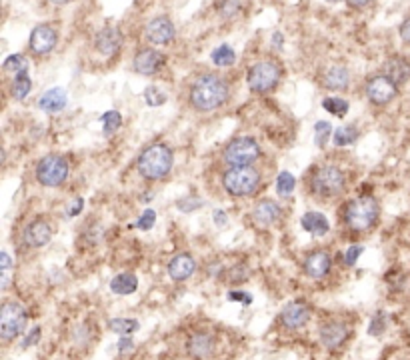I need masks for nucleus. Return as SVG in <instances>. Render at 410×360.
Returning <instances> with one entry per match:
<instances>
[{
    "label": "nucleus",
    "mask_w": 410,
    "mask_h": 360,
    "mask_svg": "<svg viewBox=\"0 0 410 360\" xmlns=\"http://www.w3.org/2000/svg\"><path fill=\"white\" fill-rule=\"evenodd\" d=\"M226 98H228V85L219 74H203L192 83L190 104L200 112L216 110L226 103Z\"/></svg>",
    "instance_id": "1"
},
{
    "label": "nucleus",
    "mask_w": 410,
    "mask_h": 360,
    "mask_svg": "<svg viewBox=\"0 0 410 360\" xmlns=\"http://www.w3.org/2000/svg\"><path fill=\"white\" fill-rule=\"evenodd\" d=\"M174 156L166 144H151L138 156V172L146 180H160L172 171Z\"/></svg>",
    "instance_id": "2"
},
{
    "label": "nucleus",
    "mask_w": 410,
    "mask_h": 360,
    "mask_svg": "<svg viewBox=\"0 0 410 360\" xmlns=\"http://www.w3.org/2000/svg\"><path fill=\"white\" fill-rule=\"evenodd\" d=\"M380 206L373 196H360L357 200L348 203L344 210V223L355 232H366L370 230L378 221Z\"/></svg>",
    "instance_id": "3"
},
{
    "label": "nucleus",
    "mask_w": 410,
    "mask_h": 360,
    "mask_svg": "<svg viewBox=\"0 0 410 360\" xmlns=\"http://www.w3.org/2000/svg\"><path fill=\"white\" fill-rule=\"evenodd\" d=\"M223 185L232 196H250L260 185V172L255 166H230L224 172Z\"/></svg>",
    "instance_id": "4"
},
{
    "label": "nucleus",
    "mask_w": 410,
    "mask_h": 360,
    "mask_svg": "<svg viewBox=\"0 0 410 360\" xmlns=\"http://www.w3.org/2000/svg\"><path fill=\"white\" fill-rule=\"evenodd\" d=\"M28 323L26 309L18 300H6L0 309V336L4 343H12L24 332Z\"/></svg>",
    "instance_id": "5"
},
{
    "label": "nucleus",
    "mask_w": 410,
    "mask_h": 360,
    "mask_svg": "<svg viewBox=\"0 0 410 360\" xmlns=\"http://www.w3.org/2000/svg\"><path fill=\"white\" fill-rule=\"evenodd\" d=\"M344 187H346V176L336 166L318 169L310 180V190L318 198H334V196L342 194Z\"/></svg>",
    "instance_id": "6"
},
{
    "label": "nucleus",
    "mask_w": 410,
    "mask_h": 360,
    "mask_svg": "<svg viewBox=\"0 0 410 360\" xmlns=\"http://www.w3.org/2000/svg\"><path fill=\"white\" fill-rule=\"evenodd\" d=\"M69 178V162L65 156L49 155L44 156L36 166V180L42 187L56 189Z\"/></svg>",
    "instance_id": "7"
},
{
    "label": "nucleus",
    "mask_w": 410,
    "mask_h": 360,
    "mask_svg": "<svg viewBox=\"0 0 410 360\" xmlns=\"http://www.w3.org/2000/svg\"><path fill=\"white\" fill-rule=\"evenodd\" d=\"M280 76H282V70H280V67L276 62L262 60V62H257L255 67H250L246 80H248L250 90L262 94V92L273 90L274 86L280 83Z\"/></svg>",
    "instance_id": "8"
},
{
    "label": "nucleus",
    "mask_w": 410,
    "mask_h": 360,
    "mask_svg": "<svg viewBox=\"0 0 410 360\" xmlns=\"http://www.w3.org/2000/svg\"><path fill=\"white\" fill-rule=\"evenodd\" d=\"M258 156H260V146L255 138L248 137L234 138L224 151V160L230 166H250L253 162H257Z\"/></svg>",
    "instance_id": "9"
},
{
    "label": "nucleus",
    "mask_w": 410,
    "mask_h": 360,
    "mask_svg": "<svg viewBox=\"0 0 410 360\" xmlns=\"http://www.w3.org/2000/svg\"><path fill=\"white\" fill-rule=\"evenodd\" d=\"M396 92H398V86L394 85L393 80L388 76H384V74L370 78L368 85H366V96L376 106H384V104L391 103L396 96Z\"/></svg>",
    "instance_id": "10"
},
{
    "label": "nucleus",
    "mask_w": 410,
    "mask_h": 360,
    "mask_svg": "<svg viewBox=\"0 0 410 360\" xmlns=\"http://www.w3.org/2000/svg\"><path fill=\"white\" fill-rule=\"evenodd\" d=\"M52 239V226L44 218H36L28 224L22 232L24 244H28L31 248H42L46 246Z\"/></svg>",
    "instance_id": "11"
},
{
    "label": "nucleus",
    "mask_w": 410,
    "mask_h": 360,
    "mask_svg": "<svg viewBox=\"0 0 410 360\" xmlns=\"http://www.w3.org/2000/svg\"><path fill=\"white\" fill-rule=\"evenodd\" d=\"M58 42V33L49 26V24H38L35 31L31 33V51L35 54H49L54 51Z\"/></svg>",
    "instance_id": "12"
},
{
    "label": "nucleus",
    "mask_w": 410,
    "mask_h": 360,
    "mask_svg": "<svg viewBox=\"0 0 410 360\" xmlns=\"http://www.w3.org/2000/svg\"><path fill=\"white\" fill-rule=\"evenodd\" d=\"M216 341L210 332L206 330H196L188 336L187 352L192 359H208L214 352Z\"/></svg>",
    "instance_id": "13"
},
{
    "label": "nucleus",
    "mask_w": 410,
    "mask_h": 360,
    "mask_svg": "<svg viewBox=\"0 0 410 360\" xmlns=\"http://www.w3.org/2000/svg\"><path fill=\"white\" fill-rule=\"evenodd\" d=\"M318 334H321V343H323L325 348L339 350L342 344L348 341L350 330H348V326L342 325V323H326V325L321 326Z\"/></svg>",
    "instance_id": "14"
},
{
    "label": "nucleus",
    "mask_w": 410,
    "mask_h": 360,
    "mask_svg": "<svg viewBox=\"0 0 410 360\" xmlns=\"http://www.w3.org/2000/svg\"><path fill=\"white\" fill-rule=\"evenodd\" d=\"M144 35L146 38L153 42V44H169L172 38H174V24L171 22V18L166 17H158L153 18L146 28H144Z\"/></svg>",
    "instance_id": "15"
},
{
    "label": "nucleus",
    "mask_w": 410,
    "mask_h": 360,
    "mask_svg": "<svg viewBox=\"0 0 410 360\" xmlns=\"http://www.w3.org/2000/svg\"><path fill=\"white\" fill-rule=\"evenodd\" d=\"M310 320V307L307 302H289L282 312H280V323L291 328V330H296V328H302Z\"/></svg>",
    "instance_id": "16"
},
{
    "label": "nucleus",
    "mask_w": 410,
    "mask_h": 360,
    "mask_svg": "<svg viewBox=\"0 0 410 360\" xmlns=\"http://www.w3.org/2000/svg\"><path fill=\"white\" fill-rule=\"evenodd\" d=\"M196 273V260L188 252H180L171 258L169 262V276L174 282H185Z\"/></svg>",
    "instance_id": "17"
},
{
    "label": "nucleus",
    "mask_w": 410,
    "mask_h": 360,
    "mask_svg": "<svg viewBox=\"0 0 410 360\" xmlns=\"http://www.w3.org/2000/svg\"><path fill=\"white\" fill-rule=\"evenodd\" d=\"M164 65V56L160 52L153 51V49H146V51H140L135 56V69L140 74L144 76H153L156 74L160 67Z\"/></svg>",
    "instance_id": "18"
},
{
    "label": "nucleus",
    "mask_w": 410,
    "mask_h": 360,
    "mask_svg": "<svg viewBox=\"0 0 410 360\" xmlns=\"http://www.w3.org/2000/svg\"><path fill=\"white\" fill-rule=\"evenodd\" d=\"M120 44H122V35H120L119 28H114V26H106L94 38L96 51L104 54V56H112L114 52H119Z\"/></svg>",
    "instance_id": "19"
},
{
    "label": "nucleus",
    "mask_w": 410,
    "mask_h": 360,
    "mask_svg": "<svg viewBox=\"0 0 410 360\" xmlns=\"http://www.w3.org/2000/svg\"><path fill=\"white\" fill-rule=\"evenodd\" d=\"M332 268V258L325 250H318V252H312L310 257H307L305 260V273H307L310 278H325Z\"/></svg>",
    "instance_id": "20"
},
{
    "label": "nucleus",
    "mask_w": 410,
    "mask_h": 360,
    "mask_svg": "<svg viewBox=\"0 0 410 360\" xmlns=\"http://www.w3.org/2000/svg\"><path fill=\"white\" fill-rule=\"evenodd\" d=\"M384 76H388L394 85H404L410 80V60L402 56H394L384 62Z\"/></svg>",
    "instance_id": "21"
},
{
    "label": "nucleus",
    "mask_w": 410,
    "mask_h": 360,
    "mask_svg": "<svg viewBox=\"0 0 410 360\" xmlns=\"http://www.w3.org/2000/svg\"><path fill=\"white\" fill-rule=\"evenodd\" d=\"M253 218L260 226H271V224H274L280 218V206L276 205L274 200H262V203H258L255 206Z\"/></svg>",
    "instance_id": "22"
},
{
    "label": "nucleus",
    "mask_w": 410,
    "mask_h": 360,
    "mask_svg": "<svg viewBox=\"0 0 410 360\" xmlns=\"http://www.w3.org/2000/svg\"><path fill=\"white\" fill-rule=\"evenodd\" d=\"M67 92L62 90V88H51V90H46L42 96H40V101H38V106H40V110H44V112H60L65 106H67Z\"/></svg>",
    "instance_id": "23"
},
{
    "label": "nucleus",
    "mask_w": 410,
    "mask_h": 360,
    "mask_svg": "<svg viewBox=\"0 0 410 360\" xmlns=\"http://www.w3.org/2000/svg\"><path fill=\"white\" fill-rule=\"evenodd\" d=\"M300 224H302V228L307 232L314 234V237H325L326 232H328V228H330L328 218H326L325 214L323 212H314V210L305 212V216L300 218Z\"/></svg>",
    "instance_id": "24"
},
{
    "label": "nucleus",
    "mask_w": 410,
    "mask_h": 360,
    "mask_svg": "<svg viewBox=\"0 0 410 360\" xmlns=\"http://www.w3.org/2000/svg\"><path fill=\"white\" fill-rule=\"evenodd\" d=\"M138 278L133 273H120L110 280V291L119 296H128L133 292H137Z\"/></svg>",
    "instance_id": "25"
},
{
    "label": "nucleus",
    "mask_w": 410,
    "mask_h": 360,
    "mask_svg": "<svg viewBox=\"0 0 410 360\" xmlns=\"http://www.w3.org/2000/svg\"><path fill=\"white\" fill-rule=\"evenodd\" d=\"M348 80H350V74L344 67H332L326 70L325 86L330 90H344L348 86Z\"/></svg>",
    "instance_id": "26"
},
{
    "label": "nucleus",
    "mask_w": 410,
    "mask_h": 360,
    "mask_svg": "<svg viewBox=\"0 0 410 360\" xmlns=\"http://www.w3.org/2000/svg\"><path fill=\"white\" fill-rule=\"evenodd\" d=\"M108 326H110L112 332H117L120 336H130V334L137 332L140 325H138V320H135V318H112L108 323Z\"/></svg>",
    "instance_id": "27"
},
{
    "label": "nucleus",
    "mask_w": 410,
    "mask_h": 360,
    "mask_svg": "<svg viewBox=\"0 0 410 360\" xmlns=\"http://www.w3.org/2000/svg\"><path fill=\"white\" fill-rule=\"evenodd\" d=\"M31 88H33V80L28 78L26 72H20V74H17L15 83H12V96H15L17 101H24V98L28 96Z\"/></svg>",
    "instance_id": "28"
},
{
    "label": "nucleus",
    "mask_w": 410,
    "mask_h": 360,
    "mask_svg": "<svg viewBox=\"0 0 410 360\" xmlns=\"http://www.w3.org/2000/svg\"><path fill=\"white\" fill-rule=\"evenodd\" d=\"M234 60H237V54L228 44H223L212 52V62L216 67H230V65H234Z\"/></svg>",
    "instance_id": "29"
},
{
    "label": "nucleus",
    "mask_w": 410,
    "mask_h": 360,
    "mask_svg": "<svg viewBox=\"0 0 410 360\" xmlns=\"http://www.w3.org/2000/svg\"><path fill=\"white\" fill-rule=\"evenodd\" d=\"M357 138H359V132H357L355 126H342V128H339V130L332 135V140H334L336 146H348V144H352Z\"/></svg>",
    "instance_id": "30"
},
{
    "label": "nucleus",
    "mask_w": 410,
    "mask_h": 360,
    "mask_svg": "<svg viewBox=\"0 0 410 360\" xmlns=\"http://www.w3.org/2000/svg\"><path fill=\"white\" fill-rule=\"evenodd\" d=\"M330 135H332V126H330V122H326V120H318V122L314 124V144H316L318 148H325Z\"/></svg>",
    "instance_id": "31"
},
{
    "label": "nucleus",
    "mask_w": 410,
    "mask_h": 360,
    "mask_svg": "<svg viewBox=\"0 0 410 360\" xmlns=\"http://www.w3.org/2000/svg\"><path fill=\"white\" fill-rule=\"evenodd\" d=\"M120 126H122V117H120L119 110H108L103 114V128L104 135H112L117 132Z\"/></svg>",
    "instance_id": "32"
},
{
    "label": "nucleus",
    "mask_w": 410,
    "mask_h": 360,
    "mask_svg": "<svg viewBox=\"0 0 410 360\" xmlns=\"http://www.w3.org/2000/svg\"><path fill=\"white\" fill-rule=\"evenodd\" d=\"M296 187V180H294V176H292L291 172H280L278 174V178H276V192L280 194V196H289L292 190Z\"/></svg>",
    "instance_id": "33"
},
{
    "label": "nucleus",
    "mask_w": 410,
    "mask_h": 360,
    "mask_svg": "<svg viewBox=\"0 0 410 360\" xmlns=\"http://www.w3.org/2000/svg\"><path fill=\"white\" fill-rule=\"evenodd\" d=\"M2 69L6 70V72H26L28 69V60L22 56V54H12V56H8L6 60H4V65H2Z\"/></svg>",
    "instance_id": "34"
},
{
    "label": "nucleus",
    "mask_w": 410,
    "mask_h": 360,
    "mask_svg": "<svg viewBox=\"0 0 410 360\" xmlns=\"http://www.w3.org/2000/svg\"><path fill=\"white\" fill-rule=\"evenodd\" d=\"M323 106H325L326 112H330V114H334V117H339V119L348 114V103H346L344 98H326L325 103H323Z\"/></svg>",
    "instance_id": "35"
},
{
    "label": "nucleus",
    "mask_w": 410,
    "mask_h": 360,
    "mask_svg": "<svg viewBox=\"0 0 410 360\" xmlns=\"http://www.w3.org/2000/svg\"><path fill=\"white\" fill-rule=\"evenodd\" d=\"M144 101L148 106H160V104L166 103V94L160 92V88H156V86H148L144 90Z\"/></svg>",
    "instance_id": "36"
},
{
    "label": "nucleus",
    "mask_w": 410,
    "mask_h": 360,
    "mask_svg": "<svg viewBox=\"0 0 410 360\" xmlns=\"http://www.w3.org/2000/svg\"><path fill=\"white\" fill-rule=\"evenodd\" d=\"M386 330V314L384 312H376L368 325V334L370 336H380Z\"/></svg>",
    "instance_id": "37"
},
{
    "label": "nucleus",
    "mask_w": 410,
    "mask_h": 360,
    "mask_svg": "<svg viewBox=\"0 0 410 360\" xmlns=\"http://www.w3.org/2000/svg\"><path fill=\"white\" fill-rule=\"evenodd\" d=\"M156 223V212L153 208L144 210V214H140V218L137 221V228L138 230H151Z\"/></svg>",
    "instance_id": "38"
},
{
    "label": "nucleus",
    "mask_w": 410,
    "mask_h": 360,
    "mask_svg": "<svg viewBox=\"0 0 410 360\" xmlns=\"http://www.w3.org/2000/svg\"><path fill=\"white\" fill-rule=\"evenodd\" d=\"M362 252H364V246H362V244H352V246L346 250V255H344V262H346L348 266L357 264V260H359Z\"/></svg>",
    "instance_id": "39"
},
{
    "label": "nucleus",
    "mask_w": 410,
    "mask_h": 360,
    "mask_svg": "<svg viewBox=\"0 0 410 360\" xmlns=\"http://www.w3.org/2000/svg\"><path fill=\"white\" fill-rule=\"evenodd\" d=\"M228 300H230V302H240V305H244V307L253 305V296L244 291H230L228 292Z\"/></svg>",
    "instance_id": "40"
},
{
    "label": "nucleus",
    "mask_w": 410,
    "mask_h": 360,
    "mask_svg": "<svg viewBox=\"0 0 410 360\" xmlns=\"http://www.w3.org/2000/svg\"><path fill=\"white\" fill-rule=\"evenodd\" d=\"M40 334H42V330H40V326H35L33 328V332L24 338V343H22V348H31V346H35L40 341Z\"/></svg>",
    "instance_id": "41"
},
{
    "label": "nucleus",
    "mask_w": 410,
    "mask_h": 360,
    "mask_svg": "<svg viewBox=\"0 0 410 360\" xmlns=\"http://www.w3.org/2000/svg\"><path fill=\"white\" fill-rule=\"evenodd\" d=\"M135 350V341L130 336H122L119 341V352L120 354H126V352H133Z\"/></svg>",
    "instance_id": "42"
},
{
    "label": "nucleus",
    "mask_w": 410,
    "mask_h": 360,
    "mask_svg": "<svg viewBox=\"0 0 410 360\" xmlns=\"http://www.w3.org/2000/svg\"><path fill=\"white\" fill-rule=\"evenodd\" d=\"M83 206H85V200H83V196L74 198V200H72V205H70L69 212H67V216H69V218L76 216V214H78V212L83 210Z\"/></svg>",
    "instance_id": "43"
},
{
    "label": "nucleus",
    "mask_w": 410,
    "mask_h": 360,
    "mask_svg": "<svg viewBox=\"0 0 410 360\" xmlns=\"http://www.w3.org/2000/svg\"><path fill=\"white\" fill-rule=\"evenodd\" d=\"M400 38L404 40V42H410V18H407L402 24H400Z\"/></svg>",
    "instance_id": "44"
},
{
    "label": "nucleus",
    "mask_w": 410,
    "mask_h": 360,
    "mask_svg": "<svg viewBox=\"0 0 410 360\" xmlns=\"http://www.w3.org/2000/svg\"><path fill=\"white\" fill-rule=\"evenodd\" d=\"M0 266H2V273H6L10 268V257H8V252H2L0 255Z\"/></svg>",
    "instance_id": "45"
},
{
    "label": "nucleus",
    "mask_w": 410,
    "mask_h": 360,
    "mask_svg": "<svg viewBox=\"0 0 410 360\" xmlns=\"http://www.w3.org/2000/svg\"><path fill=\"white\" fill-rule=\"evenodd\" d=\"M350 6H355V8H362V6H368L373 0H346Z\"/></svg>",
    "instance_id": "46"
},
{
    "label": "nucleus",
    "mask_w": 410,
    "mask_h": 360,
    "mask_svg": "<svg viewBox=\"0 0 410 360\" xmlns=\"http://www.w3.org/2000/svg\"><path fill=\"white\" fill-rule=\"evenodd\" d=\"M214 221H216V224H224L226 223V214L223 210H214Z\"/></svg>",
    "instance_id": "47"
},
{
    "label": "nucleus",
    "mask_w": 410,
    "mask_h": 360,
    "mask_svg": "<svg viewBox=\"0 0 410 360\" xmlns=\"http://www.w3.org/2000/svg\"><path fill=\"white\" fill-rule=\"evenodd\" d=\"M274 44H276V46H280V44H282V35H280V33H276V35H274Z\"/></svg>",
    "instance_id": "48"
},
{
    "label": "nucleus",
    "mask_w": 410,
    "mask_h": 360,
    "mask_svg": "<svg viewBox=\"0 0 410 360\" xmlns=\"http://www.w3.org/2000/svg\"><path fill=\"white\" fill-rule=\"evenodd\" d=\"M52 4H69L70 0H51Z\"/></svg>",
    "instance_id": "49"
},
{
    "label": "nucleus",
    "mask_w": 410,
    "mask_h": 360,
    "mask_svg": "<svg viewBox=\"0 0 410 360\" xmlns=\"http://www.w3.org/2000/svg\"><path fill=\"white\" fill-rule=\"evenodd\" d=\"M330 2H332V0H330Z\"/></svg>",
    "instance_id": "50"
}]
</instances>
